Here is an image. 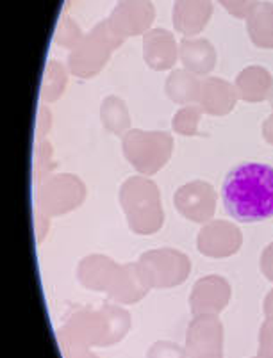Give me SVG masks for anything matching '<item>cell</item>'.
Returning a JSON list of instances; mask_svg holds the SVG:
<instances>
[{"label":"cell","mask_w":273,"mask_h":358,"mask_svg":"<svg viewBox=\"0 0 273 358\" xmlns=\"http://www.w3.org/2000/svg\"><path fill=\"white\" fill-rule=\"evenodd\" d=\"M125 159L139 175L159 173L174 154V138L167 130L131 129L122 138Z\"/></svg>","instance_id":"cell-4"},{"label":"cell","mask_w":273,"mask_h":358,"mask_svg":"<svg viewBox=\"0 0 273 358\" xmlns=\"http://www.w3.org/2000/svg\"><path fill=\"white\" fill-rule=\"evenodd\" d=\"M265 307H266V312H268V314H273V291H270L268 298H266Z\"/></svg>","instance_id":"cell-28"},{"label":"cell","mask_w":273,"mask_h":358,"mask_svg":"<svg viewBox=\"0 0 273 358\" xmlns=\"http://www.w3.org/2000/svg\"><path fill=\"white\" fill-rule=\"evenodd\" d=\"M120 205L127 224L138 236H152L164 224V210L159 187L145 175L129 177L120 185Z\"/></svg>","instance_id":"cell-2"},{"label":"cell","mask_w":273,"mask_h":358,"mask_svg":"<svg viewBox=\"0 0 273 358\" xmlns=\"http://www.w3.org/2000/svg\"><path fill=\"white\" fill-rule=\"evenodd\" d=\"M200 91H202V80L198 79V75L191 73L186 68L172 70L167 84H164V93H167L168 99L182 107L198 106Z\"/></svg>","instance_id":"cell-18"},{"label":"cell","mask_w":273,"mask_h":358,"mask_svg":"<svg viewBox=\"0 0 273 358\" xmlns=\"http://www.w3.org/2000/svg\"><path fill=\"white\" fill-rule=\"evenodd\" d=\"M136 268L148 289H170L186 282L191 273V260L178 250L159 248L139 255Z\"/></svg>","instance_id":"cell-5"},{"label":"cell","mask_w":273,"mask_h":358,"mask_svg":"<svg viewBox=\"0 0 273 358\" xmlns=\"http://www.w3.org/2000/svg\"><path fill=\"white\" fill-rule=\"evenodd\" d=\"M239 100L248 103H259L270 100L273 93V75L265 66L252 64L241 70L234 80Z\"/></svg>","instance_id":"cell-14"},{"label":"cell","mask_w":273,"mask_h":358,"mask_svg":"<svg viewBox=\"0 0 273 358\" xmlns=\"http://www.w3.org/2000/svg\"><path fill=\"white\" fill-rule=\"evenodd\" d=\"M174 205L186 220L206 224L216 213V191L209 182L191 180L175 191Z\"/></svg>","instance_id":"cell-7"},{"label":"cell","mask_w":273,"mask_h":358,"mask_svg":"<svg viewBox=\"0 0 273 358\" xmlns=\"http://www.w3.org/2000/svg\"><path fill=\"white\" fill-rule=\"evenodd\" d=\"M100 122L104 129L111 134L123 138L131 130V115L127 109L125 102L115 95H109L104 99L100 106Z\"/></svg>","instance_id":"cell-20"},{"label":"cell","mask_w":273,"mask_h":358,"mask_svg":"<svg viewBox=\"0 0 273 358\" xmlns=\"http://www.w3.org/2000/svg\"><path fill=\"white\" fill-rule=\"evenodd\" d=\"M239 96L236 86L222 77H207L202 80V91L198 106L202 107L204 115L225 116L232 113Z\"/></svg>","instance_id":"cell-12"},{"label":"cell","mask_w":273,"mask_h":358,"mask_svg":"<svg viewBox=\"0 0 273 358\" xmlns=\"http://www.w3.org/2000/svg\"><path fill=\"white\" fill-rule=\"evenodd\" d=\"M123 38H120L107 20L99 22L91 29L90 34H84L83 40L71 48L68 54V71L79 79H91L104 70L111 54L122 47Z\"/></svg>","instance_id":"cell-3"},{"label":"cell","mask_w":273,"mask_h":358,"mask_svg":"<svg viewBox=\"0 0 273 358\" xmlns=\"http://www.w3.org/2000/svg\"><path fill=\"white\" fill-rule=\"evenodd\" d=\"M68 83L66 68L59 63V61H50L45 70V80L43 87H41V95L47 102H56L63 96L64 87Z\"/></svg>","instance_id":"cell-21"},{"label":"cell","mask_w":273,"mask_h":358,"mask_svg":"<svg viewBox=\"0 0 273 358\" xmlns=\"http://www.w3.org/2000/svg\"><path fill=\"white\" fill-rule=\"evenodd\" d=\"M155 20V8L150 0H118L107 24L120 38L145 36Z\"/></svg>","instance_id":"cell-8"},{"label":"cell","mask_w":273,"mask_h":358,"mask_svg":"<svg viewBox=\"0 0 273 358\" xmlns=\"http://www.w3.org/2000/svg\"><path fill=\"white\" fill-rule=\"evenodd\" d=\"M262 138L266 143L273 145V113L262 123Z\"/></svg>","instance_id":"cell-27"},{"label":"cell","mask_w":273,"mask_h":358,"mask_svg":"<svg viewBox=\"0 0 273 358\" xmlns=\"http://www.w3.org/2000/svg\"><path fill=\"white\" fill-rule=\"evenodd\" d=\"M86 198V185L79 177L70 173L47 178L38 189L36 205L47 216H63L76 210Z\"/></svg>","instance_id":"cell-6"},{"label":"cell","mask_w":273,"mask_h":358,"mask_svg":"<svg viewBox=\"0 0 273 358\" xmlns=\"http://www.w3.org/2000/svg\"><path fill=\"white\" fill-rule=\"evenodd\" d=\"M213 16L211 0H175L172 9V22L178 34L195 38L204 31Z\"/></svg>","instance_id":"cell-11"},{"label":"cell","mask_w":273,"mask_h":358,"mask_svg":"<svg viewBox=\"0 0 273 358\" xmlns=\"http://www.w3.org/2000/svg\"><path fill=\"white\" fill-rule=\"evenodd\" d=\"M143 59L155 71L174 70L178 59V43L167 29H150L143 36Z\"/></svg>","instance_id":"cell-10"},{"label":"cell","mask_w":273,"mask_h":358,"mask_svg":"<svg viewBox=\"0 0 273 358\" xmlns=\"http://www.w3.org/2000/svg\"><path fill=\"white\" fill-rule=\"evenodd\" d=\"M246 32L258 48H273V4L253 0L246 13Z\"/></svg>","instance_id":"cell-17"},{"label":"cell","mask_w":273,"mask_h":358,"mask_svg":"<svg viewBox=\"0 0 273 358\" xmlns=\"http://www.w3.org/2000/svg\"><path fill=\"white\" fill-rule=\"evenodd\" d=\"M270 106H272V109H273V93H272V96H270Z\"/></svg>","instance_id":"cell-29"},{"label":"cell","mask_w":273,"mask_h":358,"mask_svg":"<svg viewBox=\"0 0 273 358\" xmlns=\"http://www.w3.org/2000/svg\"><path fill=\"white\" fill-rule=\"evenodd\" d=\"M243 244L241 230L225 220L209 221L197 236V248L211 259H227L239 252Z\"/></svg>","instance_id":"cell-9"},{"label":"cell","mask_w":273,"mask_h":358,"mask_svg":"<svg viewBox=\"0 0 273 358\" xmlns=\"http://www.w3.org/2000/svg\"><path fill=\"white\" fill-rule=\"evenodd\" d=\"M230 299V285L223 276L207 275L195 284L191 291V308L197 314L220 312Z\"/></svg>","instance_id":"cell-13"},{"label":"cell","mask_w":273,"mask_h":358,"mask_svg":"<svg viewBox=\"0 0 273 358\" xmlns=\"http://www.w3.org/2000/svg\"><path fill=\"white\" fill-rule=\"evenodd\" d=\"M147 291L148 287L139 278L136 264H122L118 268L115 280H113V284L107 289L109 296H113L115 299H120V301H127V303L136 301V299H141L143 296L147 294Z\"/></svg>","instance_id":"cell-19"},{"label":"cell","mask_w":273,"mask_h":358,"mask_svg":"<svg viewBox=\"0 0 273 358\" xmlns=\"http://www.w3.org/2000/svg\"><path fill=\"white\" fill-rule=\"evenodd\" d=\"M261 273L266 280L273 282V243H270L261 253Z\"/></svg>","instance_id":"cell-26"},{"label":"cell","mask_w":273,"mask_h":358,"mask_svg":"<svg viewBox=\"0 0 273 358\" xmlns=\"http://www.w3.org/2000/svg\"><path fill=\"white\" fill-rule=\"evenodd\" d=\"M178 59L191 73L207 75L216 66V50L204 38H182L178 43Z\"/></svg>","instance_id":"cell-16"},{"label":"cell","mask_w":273,"mask_h":358,"mask_svg":"<svg viewBox=\"0 0 273 358\" xmlns=\"http://www.w3.org/2000/svg\"><path fill=\"white\" fill-rule=\"evenodd\" d=\"M54 168V159H52V148L48 143H38L36 146V166H34V177L40 178L43 175L50 173V169Z\"/></svg>","instance_id":"cell-24"},{"label":"cell","mask_w":273,"mask_h":358,"mask_svg":"<svg viewBox=\"0 0 273 358\" xmlns=\"http://www.w3.org/2000/svg\"><path fill=\"white\" fill-rule=\"evenodd\" d=\"M225 213L239 223L273 217V166L243 162L227 173L222 184Z\"/></svg>","instance_id":"cell-1"},{"label":"cell","mask_w":273,"mask_h":358,"mask_svg":"<svg viewBox=\"0 0 273 358\" xmlns=\"http://www.w3.org/2000/svg\"><path fill=\"white\" fill-rule=\"evenodd\" d=\"M118 268L120 266L113 259L95 253V255H88L80 260L79 268H77V278L84 287L107 292L118 273Z\"/></svg>","instance_id":"cell-15"},{"label":"cell","mask_w":273,"mask_h":358,"mask_svg":"<svg viewBox=\"0 0 273 358\" xmlns=\"http://www.w3.org/2000/svg\"><path fill=\"white\" fill-rule=\"evenodd\" d=\"M252 2L253 0H218V4L234 18H246V13H248Z\"/></svg>","instance_id":"cell-25"},{"label":"cell","mask_w":273,"mask_h":358,"mask_svg":"<svg viewBox=\"0 0 273 358\" xmlns=\"http://www.w3.org/2000/svg\"><path fill=\"white\" fill-rule=\"evenodd\" d=\"M202 115L204 110L200 106H184L175 113L174 120H172V129L178 136L195 138V136H198V127H200Z\"/></svg>","instance_id":"cell-22"},{"label":"cell","mask_w":273,"mask_h":358,"mask_svg":"<svg viewBox=\"0 0 273 358\" xmlns=\"http://www.w3.org/2000/svg\"><path fill=\"white\" fill-rule=\"evenodd\" d=\"M84 38V32L70 16H63L56 27V43L64 48H74Z\"/></svg>","instance_id":"cell-23"}]
</instances>
